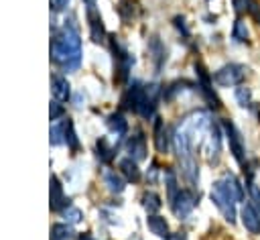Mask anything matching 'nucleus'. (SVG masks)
<instances>
[{"label":"nucleus","mask_w":260,"mask_h":240,"mask_svg":"<svg viewBox=\"0 0 260 240\" xmlns=\"http://www.w3.org/2000/svg\"><path fill=\"white\" fill-rule=\"evenodd\" d=\"M67 205H71V203H69V199L63 195V187H61L59 179L53 175V177H51V209H53V212H59V209H65Z\"/></svg>","instance_id":"obj_8"},{"label":"nucleus","mask_w":260,"mask_h":240,"mask_svg":"<svg viewBox=\"0 0 260 240\" xmlns=\"http://www.w3.org/2000/svg\"><path fill=\"white\" fill-rule=\"evenodd\" d=\"M108 126H110L112 132H116L118 136H122V134L126 132V128H128V124H126V120H124L122 114H112V116L108 118Z\"/></svg>","instance_id":"obj_20"},{"label":"nucleus","mask_w":260,"mask_h":240,"mask_svg":"<svg viewBox=\"0 0 260 240\" xmlns=\"http://www.w3.org/2000/svg\"><path fill=\"white\" fill-rule=\"evenodd\" d=\"M67 2H69V0H51V6H53L55 12H59V10H63V8L67 6Z\"/></svg>","instance_id":"obj_29"},{"label":"nucleus","mask_w":260,"mask_h":240,"mask_svg":"<svg viewBox=\"0 0 260 240\" xmlns=\"http://www.w3.org/2000/svg\"><path fill=\"white\" fill-rule=\"evenodd\" d=\"M142 96H144V87L140 83H134L128 87V92L122 96V106L128 108V110H134L138 112V106L142 102Z\"/></svg>","instance_id":"obj_9"},{"label":"nucleus","mask_w":260,"mask_h":240,"mask_svg":"<svg viewBox=\"0 0 260 240\" xmlns=\"http://www.w3.org/2000/svg\"><path fill=\"white\" fill-rule=\"evenodd\" d=\"M240 216H242L244 228H246L250 234H258V232H260V214L256 212V207H254L252 203H244Z\"/></svg>","instance_id":"obj_7"},{"label":"nucleus","mask_w":260,"mask_h":240,"mask_svg":"<svg viewBox=\"0 0 260 240\" xmlns=\"http://www.w3.org/2000/svg\"><path fill=\"white\" fill-rule=\"evenodd\" d=\"M89 26H91V39H93L95 43H100L102 37H104V24H102L100 16H95L93 8H89Z\"/></svg>","instance_id":"obj_18"},{"label":"nucleus","mask_w":260,"mask_h":240,"mask_svg":"<svg viewBox=\"0 0 260 240\" xmlns=\"http://www.w3.org/2000/svg\"><path fill=\"white\" fill-rule=\"evenodd\" d=\"M95 148H98V157H100L104 163H110V161L114 159V148L108 146L106 138H100V140L95 142Z\"/></svg>","instance_id":"obj_23"},{"label":"nucleus","mask_w":260,"mask_h":240,"mask_svg":"<svg viewBox=\"0 0 260 240\" xmlns=\"http://www.w3.org/2000/svg\"><path fill=\"white\" fill-rule=\"evenodd\" d=\"M49 112H51V120H55V118H59V116L63 114V108H61V106H59L57 102H53V104H51V110H49Z\"/></svg>","instance_id":"obj_28"},{"label":"nucleus","mask_w":260,"mask_h":240,"mask_svg":"<svg viewBox=\"0 0 260 240\" xmlns=\"http://www.w3.org/2000/svg\"><path fill=\"white\" fill-rule=\"evenodd\" d=\"M87 2H89V6H91V2H93V0H87Z\"/></svg>","instance_id":"obj_33"},{"label":"nucleus","mask_w":260,"mask_h":240,"mask_svg":"<svg viewBox=\"0 0 260 240\" xmlns=\"http://www.w3.org/2000/svg\"><path fill=\"white\" fill-rule=\"evenodd\" d=\"M197 205V197L191 189H179L175 193V197L171 199V207L175 212L177 218H185L193 212V207Z\"/></svg>","instance_id":"obj_4"},{"label":"nucleus","mask_w":260,"mask_h":240,"mask_svg":"<svg viewBox=\"0 0 260 240\" xmlns=\"http://www.w3.org/2000/svg\"><path fill=\"white\" fill-rule=\"evenodd\" d=\"M234 39H238V41H242V43L248 41V28H246V24H244L242 20H236V26H234Z\"/></svg>","instance_id":"obj_25"},{"label":"nucleus","mask_w":260,"mask_h":240,"mask_svg":"<svg viewBox=\"0 0 260 240\" xmlns=\"http://www.w3.org/2000/svg\"><path fill=\"white\" fill-rule=\"evenodd\" d=\"M104 183L112 193H122L124 191V179L116 171H104Z\"/></svg>","instance_id":"obj_14"},{"label":"nucleus","mask_w":260,"mask_h":240,"mask_svg":"<svg viewBox=\"0 0 260 240\" xmlns=\"http://www.w3.org/2000/svg\"><path fill=\"white\" fill-rule=\"evenodd\" d=\"M142 205H144V209H146V212H156V209H160L162 201H160V197H158L156 193L148 191V193H144V195H142Z\"/></svg>","instance_id":"obj_22"},{"label":"nucleus","mask_w":260,"mask_h":240,"mask_svg":"<svg viewBox=\"0 0 260 240\" xmlns=\"http://www.w3.org/2000/svg\"><path fill=\"white\" fill-rule=\"evenodd\" d=\"M128 153H130V159H134V161H140L146 157V142H144L142 134H136L128 140Z\"/></svg>","instance_id":"obj_11"},{"label":"nucleus","mask_w":260,"mask_h":240,"mask_svg":"<svg viewBox=\"0 0 260 240\" xmlns=\"http://www.w3.org/2000/svg\"><path fill=\"white\" fill-rule=\"evenodd\" d=\"M242 199H244V189L234 175H225L223 179L215 181L211 187V201L217 205V209L230 224L236 220V201Z\"/></svg>","instance_id":"obj_2"},{"label":"nucleus","mask_w":260,"mask_h":240,"mask_svg":"<svg viewBox=\"0 0 260 240\" xmlns=\"http://www.w3.org/2000/svg\"><path fill=\"white\" fill-rule=\"evenodd\" d=\"M73 230L67 224H55L51 228V240H71Z\"/></svg>","instance_id":"obj_19"},{"label":"nucleus","mask_w":260,"mask_h":240,"mask_svg":"<svg viewBox=\"0 0 260 240\" xmlns=\"http://www.w3.org/2000/svg\"><path fill=\"white\" fill-rule=\"evenodd\" d=\"M236 100H238L240 106H248V102H250V89L246 85H238L236 87Z\"/></svg>","instance_id":"obj_26"},{"label":"nucleus","mask_w":260,"mask_h":240,"mask_svg":"<svg viewBox=\"0 0 260 240\" xmlns=\"http://www.w3.org/2000/svg\"><path fill=\"white\" fill-rule=\"evenodd\" d=\"M154 144L160 153H167V130H165V124L158 118L154 122Z\"/></svg>","instance_id":"obj_17"},{"label":"nucleus","mask_w":260,"mask_h":240,"mask_svg":"<svg viewBox=\"0 0 260 240\" xmlns=\"http://www.w3.org/2000/svg\"><path fill=\"white\" fill-rule=\"evenodd\" d=\"M79 240H93V238H91V236H87V234H81V236H79Z\"/></svg>","instance_id":"obj_31"},{"label":"nucleus","mask_w":260,"mask_h":240,"mask_svg":"<svg viewBox=\"0 0 260 240\" xmlns=\"http://www.w3.org/2000/svg\"><path fill=\"white\" fill-rule=\"evenodd\" d=\"M51 92H53V96H55L57 100H67V98L71 96V89H69V81H67V77H63V75L55 73V75L51 77Z\"/></svg>","instance_id":"obj_10"},{"label":"nucleus","mask_w":260,"mask_h":240,"mask_svg":"<svg viewBox=\"0 0 260 240\" xmlns=\"http://www.w3.org/2000/svg\"><path fill=\"white\" fill-rule=\"evenodd\" d=\"M120 171H122V175H124L128 181H138V179H140V169H138L136 161L130 159V157L120 161Z\"/></svg>","instance_id":"obj_13"},{"label":"nucleus","mask_w":260,"mask_h":240,"mask_svg":"<svg viewBox=\"0 0 260 240\" xmlns=\"http://www.w3.org/2000/svg\"><path fill=\"white\" fill-rule=\"evenodd\" d=\"M148 51L152 53V59H154V65L156 67H160L162 63H165V59H167V51H165V47L160 45V41L154 37L152 41H150V45H148Z\"/></svg>","instance_id":"obj_16"},{"label":"nucleus","mask_w":260,"mask_h":240,"mask_svg":"<svg viewBox=\"0 0 260 240\" xmlns=\"http://www.w3.org/2000/svg\"><path fill=\"white\" fill-rule=\"evenodd\" d=\"M51 59L65 71H73L81 63V39L73 24H65L51 41Z\"/></svg>","instance_id":"obj_1"},{"label":"nucleus","mask_w":260,"mask_h":240,"mask_svg":"<svg viewBox=\"0 0 260 240\" xmlns=\"http://www.w3.org/2000/svg\"><path fill=\"white\" fill-rule=\"evenodd\" d=\"M67 122L69 120H65V122H57V124H53L51 126V144H61L63 140H65V130H67Z\"/></svg>","instance_id":"obj_21"},{"label":"nucleus","mask_w":260,"mask_h":240,"mask_svg":"<svg viewBox=\"0 0 260 240\" xmlns=\"http://www.w3.org/2000/svg\"><path fill=\"white\" fill-rule=\"evenodd\" d=\"M63 216H65V220L71 222V224H77V222L81 220V212H79L77 207H73V205H67V207L63 209Z\"/></svg>","instance_id":"obj_27"},{"label":"nucleus","mask_w":260,"mask_h":240,"mask_svg":"<svg viewBox=\"0 0 260 240\" xmlns=\"http://www.w3.org/2000/svg\"><path fill=\"white\" fill-rule=\"evenodd\" d=\"M158 85L156 83H150L144 87V96H142V102L138 106V114L142 118H150L152 112H154V106H156V98H158Z\"/></svg>","instance_id":"obj_6"},{"label":"nucleus","mask_w":260,"mask_h":240,"mask_svg":"<svg viewBox=\"0 0 260 240\" xmlns=\"http://www.w3.org/2000/svg\"><path fill=\"white\" fill-rule=\"evenodd\" d=\"M223 130H225V136H228V142H230V153L236 157L238 163L244 165V140H242L238 128L234 126V122L225 120L223 122Z\"/></svg>","instance_id":"obj_5"},{"label":"nucleus","mask_w":260,"mask_h":240,"mask_svg":"<svg viewBox=\"0 0 260 240\" xmlns=\"http://www.w3.org/2000/svg\"><path fill=\"white\" fill-rule=\"evenodd\" d=\"M256 116H258V120H260V104L256 106Z\"/></svg>","instance_id":"obj_32"},{"label":"nucleus","mask_w":260,"mask_h":240,"mask_svg":"<svg viewBox=\"0 0 260 240\" xmlns=\"http://www.w3.org/2000/svg\"><path fill=\"white\" fill-rule=\"evenodd\" d=\"M209 157L213 155V159H217L219 155V128L217 126H209V136H207V148Z\"/></svg>","instance_id":"obj_15"},{"label":"nucleus","mask_w":260,"mask_h":240,"mask_svg":"<svg viewBox=\"0 0 260 240\" xmlns=\"http://www.w3.org/2000/svg\"><path fill=\"white\" fill-rule=\"evenodd\" d=\"M65 142L69 144L71 151H77L79 148V140H77V134H75V128L71 122H67V130H65Z\"/></svg>","instance_id":"obj_24"},{"label":"nucleus","mask_w":260,"mask_h":240,"mask_svg":"<svg viewBox=\"0 0 260 240\" xmlns=\"http://www.w3.org/2000/svg\"><path fill=\"white\" fill-rule=\"evenodd\" d=\"M146 226H148V230L152 232V234H156V236H160V238H169L171 234H169V224L165 222V218H160V216H148L146 218Z\"/></svg>","instance_id":"obj_12"},{"label":"nucleus","mask_w":260,"mask_h":240,"mask_svg":"<svg viewBox=\"0 0 260 240\" xmlns=\"http://www.w3.org/2000/svg\"><path fill=\"white\" fill-rule=\"evenodd\" d=\"M169 240H187V238H185L183 234H171V236H169Z\"/></svg>","instance_id":"obj_30"},{"label":"nucleus","mask_w":260,"mask_h":240,"mask_svg":"<svg viewBox=\"0 0 260 240\" xmlns=\"http://www.w3.org/2000/svg\"><path fill=\"white\" fill-rule=\"evenodd\" d=\"M244 77H246V67L240 63H230L215 71L213 81L221 87H232V85H242Z\"/></svg>","instance_id":"obj_3"}]
</instances>
